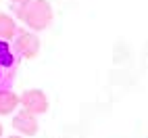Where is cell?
Wrapping results in <instances>:
<instances>
[{"label":"cell","instance_id":"1","mask_svg":"<svg viewBox=\"0 0 148 138\" xmlns=\"http://www.w3.org/2000/svg\"><path fill=\"white\" fill-rule=\"evenodd\" d=\"M17 19H21L32 32H44V29H48L52 25L54 11H52V4L48 0H32L17 15Z\"/></svg>","mask_w":148,"mask_h":138},{"label":"cell","instance_id":"2","mask_svg":"<svg viewBox=\"0 0 148 138\" xmlns=\"http://www.w3.org/2000/svg\"><path fill=\"white\" fill-rule=\"evenodd\" d=\"M11 44H13V50L19 59L32 61V59H36L40 55V38L32 29H19Z\"/></svg>","mask_w":148,"mask_h":138},{"label":"cell","instance_id":"3","mask_svg":"<svg viewBox=\"0 0 148 138\" xmlns=\"http://www.w3.org/2000/svg\"><path fill=\"white\" fill-rule=\"evenodd\" d=\"M21 107L32 115L40 117L48 111V96L40 88H29V90L21 92Z\"/></svg>","mask_w":148,"mask_h":138},{"label":"cell","instance_id":"4","mask_svg":"<svg viewBox=\"0 0 148 138\" xmlns=\"http://www.w3.org/2000/svg\"><path fill=\"white\" fill-rule=\"evenodd\" d=\"M13 130L19 134V136H36L40 132V124H38V117L32 115L25 109H19L15 115H13Z\"/></svg>","mask_w":148,"mask_h":138},{"label":"cell","instance_id":"5","mask_svg":"<svg viewBox=\"0 0 148 138\" xmlns=\"http://www.w3.org/2000/svg\"><path fill=\"white\" fill-rule=\"evenodd\" d=\"M19 105H21V96H19L13 88L0 86V117L15 115Z\"/></svg>","mask_w":148,"mask_h":138},{"label":"cell","instance_id":"6","mask_svg":"<svg viewBox=\"0 0 148 138\" xmlns=\"http://www.w3.org/2000/svg\"><path fill=\"white\" fill-rule=\"evenodd\" d=\"M0 65L4 71L17 73V55L13 50V44L4 40H0Z\"/></svg>","mask_w":148,"mask_h":138},{"label":"cell","instance_id":"7","mask_svg":"<svg viewBox=\"0 0 148 138\" xmlns=\"http://www.w3.org/2000/svg\"><path fill=\"white\" fill-rule=\"evenodd\" d=\"M17 32H19V25H17L15 19L11 15H6V13H0V40L13 42Z\"/></svg>","mask_w":148,"mask_h":138},{"label":"cell","instance_id":"8","mask_svg":"<svg viewBox=\"0 0 148 138\" xmlns=\"http://www.w3.org/2000/svg\"><path fill=\"white\" fill-rule=\"evenodd\" d=\"M13 80H15V73H11V71H4V69H2V65H0V86L11 88Z\"/></svg>","mask_w":148,"mask_h":138},{"label":"cell","instance_id":"9","mask_svg":"<svg viewBox=\"0 0 148 138\" xmlns=\"http://www.w3.org/2000/svg\"><path fill=\"white\" fill-rule=\"evenodd\" d=\"M8 2H11V8H13V15L17 17L19 13H21L23 11V8L29 4V2H32V0H8Z\"/></svg>","mask_w":148,"mask_h":138},{"label":"cell","instance_id":"10","mask_svg":"<svg viewBox=\"0 0 148 138\" xmlns=\"http://www.w3.org/2000/svg\"><path fill=\"white\" fill-rule=\"evenodd\" d=\"M4 138H23V136H19V134H11V136H4Z\"/></svg>","mask_w":148,"mask_h":138},{"label":"cell","instance_id":"11","mask_svg":"<svg viewBox=\"0 0 148 138\" xmlns=\"http://www.w3.org/2000/svg\"><path fill=\"white\" fill-rule=\"evenodd\" d=\"M2 134H4V128H2V124H0V138H2Z\"/></svg>","mask_w":148,"mask_h":138}]
</instances>
